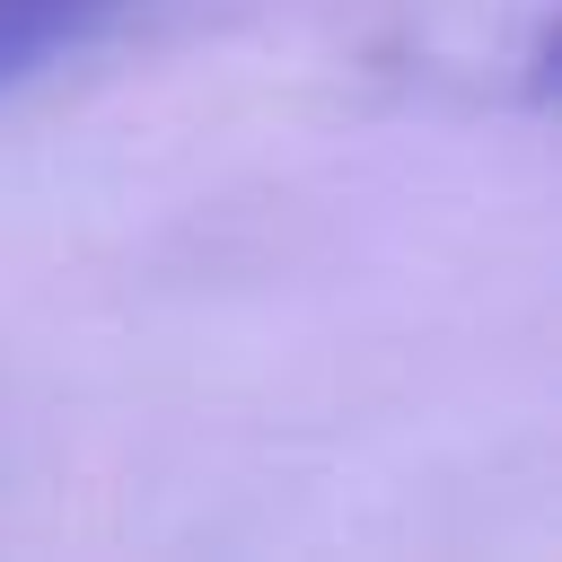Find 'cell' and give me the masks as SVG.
Returning a JSON list of instances; mask_svg holds the SVG:
<instances>
[{
  "instance_id": "1",
  "label": "cell",
  "mask_w": 562,
  "mask_h": 562,
  "mask_svg": "<svg viewBox=\"0 0 562 562\" xmlns=\"http://www.w3.org/2000/svg\"><path fill=\"white\" fill-rule=\"evenodd\" d=\"M123 9H140V0H0V88L26 79L35 61L88 44V35L114 26Z\"/></svg>"
}]
</instances>
